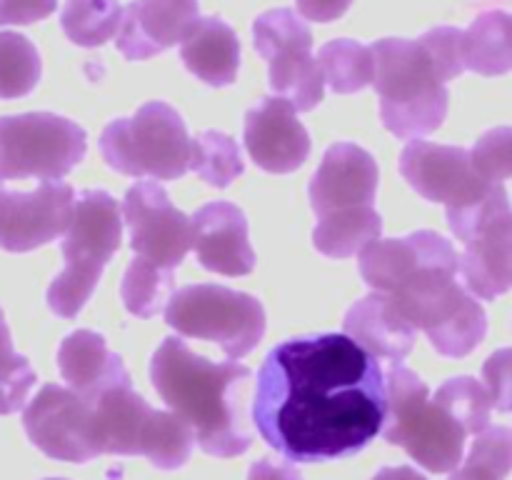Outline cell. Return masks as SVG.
Masks as SVG:
<instances>
[{
  "label": "cell",
  "mask_w": 512,
  "mask_h": 480,
  "mask_svg": "<svg viewBox=\"0 0 512 480\" xmlns=\"http://www.w3.org/2000/svg\"><path fill=\"white\" fill-rule=\"evenodd\" d=\"M385 415L380 360L343 333L275 345L255 378V428L290 463L360 453L383 430Z\"/></svg>",
  "instance_id": "obj_1"
},
{
  "label": "cell",
  "mask_w": 512,
  "mask_h": 480,
  "mask_svg": "<svg viewBox=\"0 0 512 480\" xmlns=\"http://www.w3.org/2000/svg\"><path fill=\"white\" fill-rule=\"evenodd\" d=\"M150 380L160 398L193 428L200 450L215 458H233L250 448L243 428L240 390L250 370L238 360L213 363L193 353L180 338H165L150 360Z\"/></svg>",
  "instance_id": "obj_2"
},
{
  "label": "cell",
  "mask_w": 512,
  "mask_h": 480,
  "mask_svg": "<svg viewBox=\"0 0 512 480\" xmlns=\"http://www.w3.org/2000/svg\"><path fill=\"white\" fill-rule=\"evenodd\" d=\"M460 255L450 240H440L433 253L403 278L390 300L398 313L423 330L445 358H465L488 333V315L475 295L458 280Z\"/></svg>",
  "instance_id": "obj_3"
},
{
  "label": "cell",
  "mask_w": 512,
  "mask_h": 480,
  "mask_svg": "<svg viewBox=\"0 0 512 480\" xmlns=\"http://www.w3.org/2000/svg\"><path fill=\"white\" fill-rule=\"evenodd\" d=\"M373 50V88L383 125L400 140L435 133L448 115V75L423 40L385 38Z\"/></svg>",
  "instance_id": "obj_4"
},
{
  "label": "cell",
  "mask_w": 512,
  "mask_h": 480,
  "mask_svg": "<svg viewBox=\"0 0 512 480\" xmlns=\"http://www.w3.org/2000/svg\"><path fill=\"white\" fill-rule=\"evenodd\" d=\"M123 240V210L105 190H83L60 243L65 270L50 283L48 305L60 318H75L93 295L103 268Z\"/></svg>",
  "instance_id": "obj_5"
},
{
  "label": "cell",
  "mask_w": 512,
  "mask_h": 480,
  "mask_svg": "<svg viewBox=\"0 0 512 480\" xmlns=\"http://www.w3.org/2000/svg\"><path fill=\"white\" fill-rule=\"evenodd\" d=\"M388 415H385V443L400 445L418 465L430 473H453L463 463L465 433L463 425L435 400L420 375L393 363L385 375Z\"/></svg>",
  "instance_id": "obj_6"
},
{
  "label": "cell",
  "mask_w": 512,
  "mask_h": 480,
  "mask_svg": "<svg viewBox=\"0 0 512 480\" xmlns=\"http://www.w3.org/2000/svg\"><path fill=\"white\" fill-rule=\"evenodd\" d=\"M100 153L110 168L130 178L175 180L190 170V135L178 110L153 100L133 118L105 125Z\"/></svg>",
  "instance_id": "obj_7"
},
{
  "label": "cell",
  "mask_w": 512,
  "mask_h": 480,
  "mask_svg": "<svg viewBox=\"0 0 512 480\" xmlns=\"http://www.w3.org/2000/svg\"><path fill=\"white\" fill-rule=\"evenodd\" d=\"M165 323L185 338L218 343L228 360H240L263 340L265 310L258 298L225 285H185L170 295Z\"/></svg>",
  "instance_id": "obj_8"
},
{
  "label": "cell",
  "mask_w": 512,
  "mask_h": 480,
  "mask_svg": "<svg viewBox=\"0 0 512 480\" xmlns=\"http://www.w3.org/2000/svg\"><path fill=\"white\" fill-rule=\"evenodd\" d=\"M88 135L55 113L0 118V180H60L85 158Z\"/></svg>",
  "instance_id": "obj_9"
},
{
  "label": "cell",
  "mask_w": 512,
  "mask_h": 480,
  "mask_svg": "<svg viewBox=\"0 0 512 480\" xmlns=\"http://www.w3.org/2000/svg\"><path fill=\"white\" fill-rule=\"evenodd\" d=\"M448 225L465 245L460 255L465 288L483 300L512 290V210L505 185L500 183L478 208L448 215Z\"/></svg>",
  "instance_id": "obj_10"
},
{
  "label": "cell",
  "mask_w": 512,
  "mask_h": 480,
  "mask_svg": "<svg viewBox=\"0 0 512 480\" xmlns=\"http://www.w3.org/2000/svg\"><path fill=\"white\" fill-rule=\"evenodd\" d=\"M253 45L268 60L270 90L308 113L325 98V80L313 55V33L290 8H275L253 23Z\"/></svg>",
  "instance_id": "obj_11"
},
{
  "label": "cell",
  "mask_w": 512,
  "mask_h": 480,
  "mask_svg": "<svg viewBox=\"0 0 512 480\" xmlns=\"http://www.w3.org/2000/svg\"><path fill=\"white\" fill-rule=\"evenodd\" d=\"M400 175L425 200L443 203L448 215L478 208L500 183L480 178L470 150L413 140L400 155Z\"/></svg>",
  "instance_id": "obj_12"
},
{
  "label": "cell",
  "mask_w": 512,
  "mask_h": 480,
  "mask_svg": "<svg viewBox=\"0 0 512 480\" xmlns=\"http://www.w3.org/2000/svg\"><path fill=\"white\" fill-rule=\"evenodd\" d=\"M30 443L48 458L65 463H88L98 458L95 405L63 385H43L23 413Z\"/></svg>",
  "instance_id": "obj_13"
},
{
  "label": "cell",
  "mask_w": 512,
  "mask_h": 480,
  "mask_svg": "<svg viewBox=\"0 0 512 480\" xmlns=\"http://www.w3.org/2000/svg\"><path fill=\"white\" fill-rule=\"evenodd\" d=\"M123 223L128 225L135 258L160 270H175L193 248V220L170 203L155 180L128 188L123 200Z\"/></svg>",
  "instance_id": "obj_14"
},
{
  "label": "cell",
  "mask_w": 512,
  "mask_h": 480,
  "mask_svg": "<svg viewBox=\"0 0 512 480\" xmlns=\"http://www.w3.org/2000/svg\"><path fill=\"white\" fill-rule=\"evenodd\" d=\"M73 208V188L60 180H43L30 193L0 183V248L8 253H28L53 243L68 230Z\"/></svg>",
  "instance_id": "obj_15"
},
{
  "label": "cell",
  "mask_w": 512,
  "mask_h": 480,
  "mask_svg": "<svg viewBox=\"0 0 512 480\" xmlns=\"http://www.w3.org/2000/svg\"><path fill=\"white\" fill-rule=\"evenodd\" d=\"M245 150L268 173H293L308 160L310 135L298 110L280 95H270L245 115Z\"/></svg>",
  "instance_id": "obj_16"
},
{
  "label": "cell",
  "mask_w": 512,
  "mask_h": 480,
  "mask_svg": "<svg viewBox=\"0 0 512 480\" xmlns=\"http://www.w3.org/2000/svg\"><path fill=\"white\" fill-rule=\"evenodd\" d=\"M378 180V163L368 150L355 143H335L310 180V205L318 218L375 205Z\"/></svg>",
  "instance_id": "obj_17"
},
{
  "label": "cell",
  "mask_w": 512,
  "mask_h": 480,
  "mask_svg": "<svg viewBox=\"0 0 512 480\" xmlns=\"http://www.w3.org/2000/svg\"><path fill=\"white\" fill-rule=\"evenodd\" d=\"M198 18V0H133L123 8L118 50L128 60H148L183 43Z\"/></svg>",
  "instance_id": "obj_18"
},
{
  "label": "cell",
  "mask_w": 512,
  "mask_h": 480,
  "mask_svg": "<svg viewBox=\"0 0 512 480\" xmlns=\"http://www.w3.org/2000/svg\"><path fill=\"white\" fill-rule=\"evenodd\" d=\"M193 248L210 273L248 275L255 268V250L248 238V218L225 200L203 205L193 215Z\"/></svg>",
  "instance_id": "obj_19"
},
{
  "label": "cell",
  "mask_w": 512,
  "mask_h": 480,
  "mask_svg": "<svg viewBox=\"0 0 512 480\" xmlns=\"http://www.w3.org/2000/svg\"><path fill=\"white\" fill-rule=\"evenodd\" d=\"M58 368L70 390L88 400H98L105 390L130 385L123 358L108 348L105 338L93 330H75L60 343Z\"/></svg>",
  "instance_id": "obj_20"
},
{
  "label": "cell",
  "mask_w": 512,
  "mask_h": 480,
  "mask_svg": "<svg viewBox=\"0 0 512 480\" xmlns=\"http://www.w3.org/2000/svg\"><path fill=\"white\" fill-rule=\"evenodd\" d=\"M345 335L375 358L403 363L413 350L418 330L398 313L388 293L373 290L345 315Z\"/></svg>",
  "instance_id": "obj_21"
},
{
  "label": "cell",
  "mask_w": 512,
  "mask_h": 480,
  "mask_svg": "<svg viewBox=\"0 0 512 480\" xmlns=\"http://www.w3.org/2000/svg\"><path fill=\"white\" fill-rule=\"evenodd\" d=\"M185 68L213 88L235 83L240 68V40L223 18H198L180 43Z\"/></svg>",
  "instance_id": "obj_22"
},
{
  "label": "cell",
  "mask_w": 512,
  "mask_h": 480,
  "mask_svg": "<svg viewBox=\"0 0 512 480\" xmlns=\"http://www.w3.org/2000/svg\"><path fill=\"white\" fill-rule=\"evenodd\" d=\"M100 455H140L153 408L130 385L110 388L93 400Z\"/></svg>",
  "instance_id": "obj_23"
},
{
  "label": "cell",
  "mask_w": 512,
  "mask_h": 480,
  "mask_svg": "<svg viewBox=\"0 0 512 480\" xmlns=\"http://www.w3.org/2000/svg\"><path fill=\"white\" fill-rule=\"evenodd\" d=\"M463 65L478 75H505L512 70V15L505 10L480 13L463 30Z\"/></svg>",
  "instance_id": "obj_24"
},
{
  "label": "cell",
  "mask_w": 512,
  "mask_h": 480,
  "mask_svg": "<svg viewBox=\"0 0 512 480\" xmlns=\"http://www.w3.org/2000/svg\"><path fill=\"white\" fill-rule=\"evenodd\" d=\"M380 233H383V218L375 205H365V208L323 215L313 230V245L328 258L343 260L353 258L365 245L378 240Z\"/></svg>",
  "instance_id": "obj_25"
},
{
  "label": "cell",
  "mask_w": 512,
  "mask_h": 480,
  "mask_svg": "<svg viewBox=\"0 0 512 480\" xmlns=\"http://www.w3.org/2000/svg\"><path fill=\"white\" fill-rule=\"evenodd\" d=\"M315 60L325 83L340 95L358 93L373 83V50L358 40H330L318 50Z\"/></svg>",
  "instance_id": "obj_26"
},
{
  "label": "cell",
  "mask_w": 512,
  "mask_h": 480,
  "mask_svg": "<svg viewBox=\"0 0 512 480\" xmlns=\"http://www.w3.org/2000/svg\"><path fill=\"white\" fill-rule=\"evenodd\" d=\"M123 5L118 0H68L60 13L65 35L80 48H100L118 35Z\"/></svg>",
  "instance_id": "obj_27"
},
{
  "label": "cell",
  "mask_w": 512,
  "mask_h": 480,
  "mask_svg": "<svg viewBox=\"0 0 512 480\" xmlns=\"http://www.w3.org/2000/svg\"><path fill=\"white\" fill-rule=\"evenodd\" d=\"M195 445V433L178 413L168 410H155L148 420V428L143 435V448L140 455L150 460L160 470L183 468L190 460Z\"/></svg>",
  "instance_id": "obj_28"
},
{
  "label": "cell",
  "mask_w": 512,
  "mask_h": 480,
  "mask_svg": "<svg viewBox=\"0 0 512 480\" xmlns=\"http://www.w3.org/2000/svg\"><path fill=\"white\" fill-rule=\"evenodd\" d=\"M190 170H195L208 185L228 188L238 175H243L245 163L238 143L230 135L205 130L198 138H190Z\"/></svg>",
  "instance_id": "obj_29"
},
{
  "label": "cell",
  "mask_w": 512,
  "mask_h": 480,
  "mask_svg": "<svg viewBox=\"0 0 512 480\" xmlns=\"http://www.w3.org/2000/svg\"><path fill=\"white\" fill-rule=\"evenodd\" d=\"M175 293V270H160L133 258L123 278V303L138 318H155Z\"/></svg>",
  "instance_id": "obj_30"
},
{
  "label": "cell",
  "mask_w": 512,
  "mask_h": 480,
  "mask_svg": "<svg viewBox=\"0 0 512 480\" xmlns=\"http://www.w3.org/2000/svg\"><path fill=\"white\" fill-rule=\"evenodd\" d=\"M43 63L25 35L0 30V100L23 98L38 85Z\"/></svg>",
  "instance_id": "obj_31"
},
{
  "label": "cell",
  "mask_w": 512,
  "mask_h": 480,
  "mask_svg": "<svg viewBox=\"0 0 512 480\" xmlns=\"http://www.w3.org/2000/svg\"><path fill=\"white\" fill-rule=\"evenodd\" d=\"M435 403L448 410L468 435H478L485 428H490L493 400H490L488 388L470 375L445 380L435 393Z\"/></svg>",
  "instance_id": "obj_32"
},
{
  "label": "cell",
  "mask_w": 512,
  "mask_h": 480,
  "mask_svg": "<svg viewBox=\"0 0 512 480\" xmlns=\"http://www.w3.org/2000/svg\"><path fill=\"white\" fill-rule=\"evenodd\" d=\"M512 473V430L485 428L473 440L468 458L450 480H505Z\"/></svg>",
  "instance_id": "obj_33"
},
{
  "label": "cell",
  "mask_w": 512,
  "mask_h": 480,
  "mask_svg": "<svg viewBox=\"0 0 512 480\" xmlns=\"http://www.w3.org/2000/svg\"><path fill=\"white\" fill-rule=\"evenodd\" d=\"M35 370L28 358L13 350L10 328L0 310V415H10L20 410L28 400V393L35 385Z\"/></svg>",
  "instance_id": "obj_34"
},
{
  "label": "cell",
  "mask_w": 512,
  "mask_h": 480,
  "mask_svg": "<svg viewBox=\"0 0 512 480\" xmlns=\"http://www.w3.org/2000/svg\"><path fill=\"white\" fill-rule=\"evenodd\" d=\"M475 170L490 183H503L512 178V128H493L470 150Z\"/></svg>",
  "instance_id": "obj_35"
},
{
  "label": "cell",
  "mask_w": 512,
  "mask_h": 480,
  "mask_svg": "<svg viewBox=\"0 0 512 480\" xmlns=\"http://www.w3.org/2000/svg\"><path fill=\"white\" fill-rule=\"evenodd\" d=\"M483 380L493 408L500 413L512 410V348H500L485 360Z\"/></svg>",
  "instance_id": "obj_36"
},
{
  "label": "cell",
  "mask_w": 512,
  "mask_h": 480,
  "mask_svg": "<svg viewBox=\"0 0 512 480\" xmlns=\"http://www.w3.org/2000/svg\"><path fill=\"white\" fill-rule=\"evenodd\" d=\"M58 0H0V25H30L55 13Z\"/></svg>",
  "instance_id": "obj_37"
},
{
  "label": "cell",
  "mask_w": 512,
  "mask_h": 480,
  "mask_svg": "<svg viewBox=\"0 0 512 480\" xmlns=\"http://www.w3.org/2000/svg\"><path fill=\"white\" fill-rule=\"evenodd\" d=\"M298 3V13L305 20L313 23H330L345 15V10L353 5V0H295Z\"/></svg>",
  "instance_id": "obj_38"
},
{
  "label": "cell",
  "mask_w": 512,
  "mask_h": 480,
  "mask_svg": "<svg viewBox=\"0 0 512 480\" xmlns=\"http://www.w3.org/2000/svg\"><path fill=\"white\" fill-rule=\"evenodd\" d=\"M248 480H303V475L290 460L263 458L250 465Z\"/></svg>",
  "instance_id": "obj_39"
},
{
  "label": "cell",
  "mask_w": 512,
  "mask_h": 480,
  "mask_svg": "<svg viewBox=\"0 0 512 480\" xmlns=\"http://www.w3.org/2000/svg\"><path fill=\"white\" fill-rule=\"evenodd\" d=\"M373 480H428L410 465H398V468H383Z\"/></svg>",
  "instance_id": "obj_40"
},
{
  "label": "cell",
  "mask_w": 512,
  "mask_h": 480,
  "mask_svg": "<svg viewBox=\"0 0 512 480\" xmlns=\"http://www.w3.org/2000/svg\"><path fill=\"white\" fill-rule=\"evenodd\" d=\"M45 480H63V478H45Z\"/></svg>",
  "instance_id": "obj_41"
}]
</instances>
